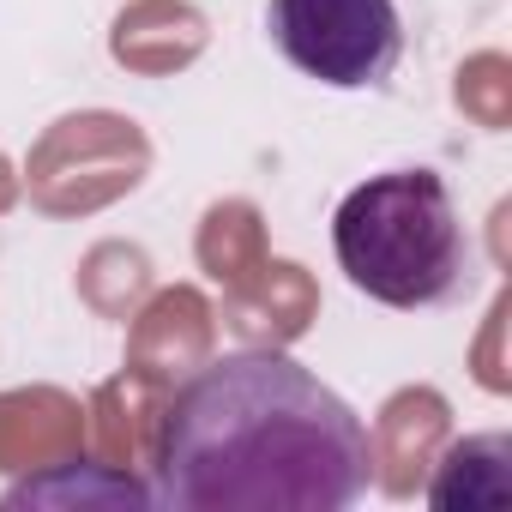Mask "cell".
Listing matches in <instances>:
<instances>
[{
  "instance_id": "1",
  "label": "cell",
  "mask_w": 512,
  "mask_h": 512,
  "mask_svg": "<svg viewBox=\"0 0 512 512\" xmlns=\"http://www.w3.org/2000/svg\"><path fill=\"white\" fill-rule=\"evenodd\" d=\"M151 470V506L175 512H344L374 482V440L296 356L229 350L169 398Z\"/></svg>"
},
{
  "instance_id": "2",
  "label": "cell",
  "mask_w": 512,
  "mask_h": 512,
  "mask_svg": "<svg viewBox=\"0 0 512 512\" xmlns=\"http://www.w3.org/2000/svg\"><path fill=\"white\" fill-rule=\"evenodd\" d=\"M344 278L386 308H440L470 284V235L434 169H386L344 193L332 217Z\"/></svg>"
},
{
  "instance_id": "3",
  "label": "cell",
  "mask_w": 512,
  "mask_h": 512,
  "mask_svg": "<svg viewBox=\"0 0 512 512\" xmlns=\"http://www.w3.org/2000/svg\"><path fill=\"white\" fill-rule=\"evenodd\" d=\"M266 31L296 73L332 91H374L404 55L398 0H272Z\"/></svg>"
}]
</instances>
